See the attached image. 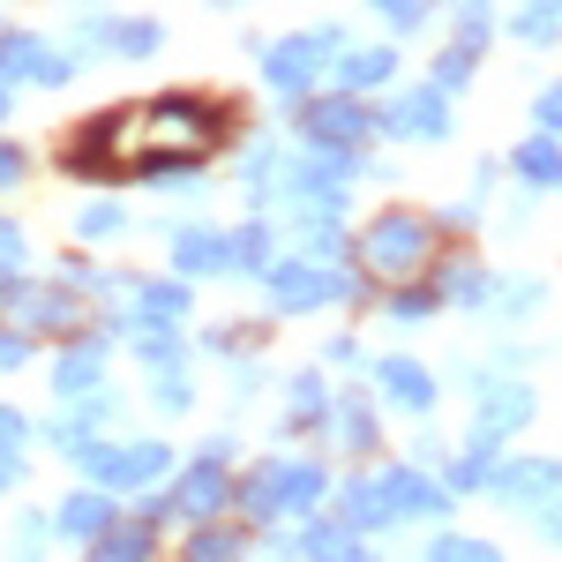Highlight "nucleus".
<instances>
[{"label":"nucleus","instance_id":"nucleus-21","mask_svg":"<svg viewBox=\"0 0 562 562\" xmlns=\"http://www.w3.org/2000/svg\"><path fill=\"white\" fill-rule=\"evenodd\" d=\"M225 262H240V270H270V233H262V225L233 233V240H225Z\"/></svg>","mask_w":562,"mask_h":562},{"label":"nucleus","instance_id":"nucleus-37","mask_svg":"<svg viewBox=\"0 0 562 562\" xmlns=\"http://www.w3.org/2000/svg\"><path fill=\"white\" fill-rule=\"evenodd\" d=\"M8 480H15V458H8V450H0V487H8Z\"/></svg>","mask_w":562,"mask_h":562},{"label":"nucleus","instance_id":"nucleus-23","mask_svg":"<svg viewBox=\"0 0 562 562\" xmlns=\"http://www.w3.org/2000/svg\"><path fill=\"white\" fill-rule=\"evenodd\" d=\"M135 307H143V323H173V315H188V293L180 285H150Z\"/></svg>","mask_w":562,"mask_h":562},{"label":"nucleus","instance_id":"nucleus-14","mask_svg":"<svg viewBox=\"0 0 562 562\" xmlns=\"http://www.w3.org/2000/svg\"><path fill=\"white\" fill-rule=\"evenodd\" d=\"M346 525H352V532H360V525H397V518H390L383 480H352V487H346Z\"/></svg>","mask_w":562,"mask_h":562},{"label":"nucleus","instance_id":"nucleus-10","mask_svg":"<svg viewBox=\"0 0 562 562\" xmlns=\"http://www.w3.org/2000/svg\"><path fill=\"white\" fill-rule=\"evenodd\" d=\"M383 495H390V518H413V510L442 518V495H435L420 473H390V480H383Z\"/></svg>","mask_w":562,"mask_h":562},{"label":"nucleus","instance_id":"nucleus-3","mask_svg":"<svg viewBox=\"0 0 562 562\" xmlns=\"http://www.w3.org/2000/svg\"><path fill=\"white\" fill-rule=\"evenodd\" d=\"M323 60H338V31H307V38H285L270 53V83L285 98H307V83L323 76Z\"/></svg>","mask_w":562,"mask_h":562},{"label":"nucleus","instance_id":"nucleus-20","mask_svg":"<svg viewBox=\"0 0 562 562\" xmlns=\"http://www.w3.org/2000/svg\"><path fill=\"white\" fill-rule=\"evenodd\" d=\"M338 68H346V83H352V90H375V83H390V68H397V60H390L383 45H375V53H346Z\"/></svg>","mask_w":562,"mask_h":562},{"label":"nucleus","instance_id":"nucleus-15","mask_svg":"<svg viewBox=\"0 0 562 562\" xmlns=\"http://www.w3.org/2000/svg\"><path fill=\"white\" fill-rule=\"evenodd\" d=\"M301 555H315V562H368V548L352 540V532H338V525H315L301 540Z\"/></svg>","mask_w":562,"mask_h":562},{"label":"nucleus","instance_id":"nucleus-11","mask_svg":"<svg viewBox=\"0 0 562 562\" xmlns=\"http://www.w3.org/2000/svg\"><path fill=\"white\" fill-rule=\"evenodd\" d=\"M525 413H532V397H525V390H495V397L480 405L473 435H480V442H495V435H510V428H518Z\"/></svg>","mask_w":562,"mask_h":562},{"label":"nucleus","instance_id":"nucleus-27","mask_svg":"<svg viewBox=\"0 0 562 562\" xmlns=\"http://www.w3.org/2000/svg\"><path fill=\"white\" fill-rule=\"evenodd\" d=\"M375 8H383L397 31H413V23H428V8H435V0H375Z\"/></svg>","mask_w":562,"mask_h":562},{"label":"nucleus","instance_id":"nucleus-28","mask_svg":"<svg viewBox=\"0 0 562 562\" xmlns=\"http://www.w3.org/2000/svg\"><path fill=\"white\" fill-rule=\"evenodd\" d=\"M105 233H121V211H113V203H90L83 211V240H105Z\"/></svg>","mask_w":562,"mask_h":562},{"label":"nucleus","instance_id":"nucleus-6","mask_svg":"<svg viewBox=\"0 0 562 562\" xmlns=\"http://www.w3.org/2000/svg\"><path fill=\"white\" fill-rule=\"evenodd\" d=\"M98 480H113V487H143V480L166 473V450L158 442H135V450H76Z\"/></svg>","mask_w":562,"mask_h":562},{"label":"nucleus","instance_id":"nucleus-18","mask_svg":"<svg viewBox=\"0 0 562 562\" xmlns=\"http://www.w3.org/2000/svg\"><path fill=\"white\" fill-rule=\"evenodd\" d=\"M518 180H540V188H548V180H562V150L548 143V135H532V143L518 150Z\"/></svg>","mask_w":562,"mask_h":562},{"label":"nucleus","instance_id":"nucleus-16","mask_svg":"<svg viewBox=\"0 0 562 562\" xmlns=\"http://www.w3.org/2000/svg\"><path fill=\"white\" fill-rule=\"evenodd\" d=\"M105 518H113V503H105V495H76V503L60 510V532H76V540H98V532H105Z\"/></svg>","mask_w":562,"mask_h":562},{"label":"nucleus","instance_id":"nucleus-30","mask_svg":"<svg viewBox=\"0 0 562 562\" xmlns=\"http://www.w3.org/2000/svg\"><path fill=\"white\" fill-rule=\"evenodd\" d=\"M23 360H31V346H23L15 330H0V368H23Z\"/></svg>","mask_w":562,"mask_h":562},{"label":"nucleus","instance_id":"nucleus-8","mask_svg":"<svg viewBox=\"0 0 562 562\" xmlns=\"http://www.w3.org/2000/svg\"><path fill=\"white\" fill-rule=\"evenodd\" d=\"M390 128H397V135H442V128H450L442 90H413V98H397V105H390Z\"/></svg>","mask_w":562,"mask_h":562},{"label":"nucleus","instance_id":"nucleus-38","mask_svg":"<svg viewBox=\"0 0 562 562\" xmlns=\"http://www.w3.org/2000/svg\"><path fill=\"white\" fill-rule=\"evenodd\" d=\"M0 113H8V83H0Z\"/></svg>","mask_w":562,"mask_h":562},{"label":"nucleus","instance_id":"nucleus-5","mask_svg":"<svg viewBox=\"0 0 562 562\" xmlns=\"http://www.w3.org/2000/svg\"><path fill=\"white\" fill-rule=\"evenodd\" d=\"M293 121H301L323 150H352V143L368 135V113H360L352 98H315V105H301V98H293Z\"/></svg>","mask_w":562,"mask_h":562},{"label":"nucleus","instance_id":"nucleus-9","mask_svg":"<svg viewBox=\"0 0 562 562\" xmlns=\"http://www.w3.org/2000/svg\"><path fill=\"white\" fill-rule=\"evenodd\" d=\"M375 375H383L390 405H405V413H428V405H435V375H428V368H413V360H383Z\"/></svg>","mask_w":562,"mask_h":562},{"label":"nucleus","instance_id":"nucleus-35","mask_svg":"<svg viewBox=\"0 0 562 562\" xmlns=\"http://www.w3.org/2000/svg\"><path fill=\"white\" fill-rule=\"evenodd\" d=\"M15 442H23V420H15V413H0V450H15Z\"/></svg>","mask_w":562,"mask_h":562},{"label":"nucleus","instance_id":"nucleus-12","mask_svg":"<svg viewBox=\"0 0 562 562\" xmlns=\"http://www.w3.org/2000/svg\"><path fill=\"white\" fill-rule=\"evenodd\" d=\"M555 487H562V473L548 465V458H532V465H510V473H503V495H510V503H540V495H555Z\"/></svg>","mask_w":562,"mask_h":562},{"label":"nucleus","instance_id":"nucleus-24","mask_svg":"<svg viewBox=\"0 0 562 562\" xmlns=\"http://www.w3.org/2000/svg\"><path fill=\"white\" fill-rule=\"evenodd\" d=\"M143 555H150V525H128V532H113L98 548V562H143Z\"/></svg>","mask_w":562,"mask_h":562},{"label":"nucleus","instance_id":"nucleus-2","mask_svg":"<svg viewBox=\"0 0 562 562\" xmlns=\"http://www.w3.org/2000/svg\"><path fill=\"white\" fill-rule=\"evenodd\" d=\"M352 278L330 270V262H270V301L278 307H323V301H346Z\"/></svg>","mask_w":562,"mask_h":562},{"label":"nucleus","instance_id":"nucleus-36","mask_svg":"<svg viewBox=\"0 0 562 562\" xmlns=\"http://www.w3.org/2000/svg\"><path fill=\"white\" fill-rule=\"evenodd\" d=\"M548 540H562V503H555V510H548Z\"/></svg>","mask_w":562,"mask_h":562},{"label":"nucleus","instance_id":"nucleus-33","mask_svg":"<svg viewBox=\"0 0 562 562\" xmlns=\"http://www.w3.org/2000/svg\"><path fill=\"white\" fill-rule=\"evenodd\" d=\"M435 307V293H397V315H405V323H413V315H428Z\"/></svg>","mask_w":562,"mask_h":562},{"label":"nucleus","instance_id":"nucleus-34","mask_svg":"<svg viewBox=\"0 0 562 562\" xmlns=\"http://www.w3.org/2000/svg\"><path fill=\"white\" fill-rule=\"evenodd\" d=\"M540 128H562V90H548V98H540Z\"/></svg>","mask_w":562,"mask_h":562},{"label":"nucleus","instance_id":"nucleus-26","mask_svg":"<svg viewBox=\"0 0 562 562\" xmlns=\"http://www.w3.org/2000/svg\"><path fill=\"white\" fill-rule=\"evenodd\" d=\"M442 293H450V301H480V293H487V278H480L473 262H450V285H442Z\"/></svg>","mask_w":562,"mask_h":562},{"label":"nucleus","instance_id":"nucleus-31","mask_svg":"<svg viewBox=\"0 0 562 562\" xmlns=\"http://www.w3.org/2000/svg\"><path fill=\"white\" fill-rule=\"evenodd\" d=\"M0 262H8V270L23 262V233H15V225H0Z\"/></svg>","mask_w":562,"mask_h":562},{"label":"nucleus","instance_id":"nucleus-22","mask_svg":"<svg viewBox=\"0 0 562 562\" xmlns=\"http://www.w3.org/2000/svg\"><path fill=\"white\" fill-rule=\"evenodd\" d=\"M0 76H38V38L8 31V38H0Z\"/></svg>","mask_w":562,"mask_h":562},{"label":"nucleus","instance_id":"nucleus-32","mask_svg":"<svg viewBox=\"0 0 562 562\" xmlns=\"http://www.w3.org/2000/svg\"><path fill=\"white\" fill-rule=\"evenodd\" d=\"M15 180H23V150H8V143H0V188H15Z\"/></svg>","mask_w":562,"mask_h":562},{"label":"nucleus","instance_id":"nucleus-19","mask_svg":"<svg viewBox=\"0 0 562 562\" xmlns=\"http://www.w3.org/2000/svg\"><path fill=\"white\" fill-rule=\"evenodd\" d=\"M555 23H562V0H532V8H518L510 31H518L525 45H548V38H555Z\"/></svg>","mask_w":562,"mask_h":562},{"label":"nucleus","instance_id":"nucleus-29","mask_svg":"<svg viewBox=\"0 0 562 562\" xmlns=\"http://www.w3.org/2000/svg\"><path fill=\"white\" fill-rule=\"evenodd\" d=\"M233 555H240V548H233L225 532H203V540L188 548V562H233Z\"/></svg>","mask_w":562,"mask_h":562},{"label":"nucleus","instance_id":"nucleus-4","mask_svg":"<svg viewBox=\"0 0 562 562\" xmlns=\"http://www.w3.org/2000/svg\"><path fill=\"white\" fill-rule=\"evenodd\" d=\"M428 256V225L420 217H383V225H368V240H360V262L368 270H413V262Z\"/></svg>","mask_w":562,"mask_h":562},{"label":"nucleus","instance_id":"nucleus-13","mask_svg":"<svg viewBox=\"0 0 562 562\" xmlns=\"http://www.w3.org/2000/svg\"><path fill=\"white\" fill-rule=\"evenodd\" d=\"M173 262L188 270V278H203V270H217V262H225V240L188 225V233H173Z\"/></svg>","mask_w":562,"mask_h":562},{"label":"nucleus","instance_id":"nucleus-17","mask_svg":"<svg viewBox=\"0 0 562 562\" xmlns=\"http://www.w3.org/2000/svg\"><path fill=\"white\" fill-rule=\"evenodd\" d=\"M98 360H105V346H76V352H60L53 383H60V390H90V383H98Z\"/></svg>","mask_w":562,"mask_h":562},{"label":"nucleus","instance_id":"nucleus-7","mask_svg":"<svg viewBox=\"0 0 562 562\" xmlns=\"http://www.w3.org/2000/svg\"><path fill=\"white\" fill-rule=\"evenodd\" d=\"M180 510H188V518H217V510H225V442L180 480Z\"/></svg>","mask_w":562,"mask_h":562},{"label":"nucleus","instance_id":"nucleus-1","mask_svg":"<svg viewBox=\"0 0 562 562\" xmlns=\"http://www.w3.org/2000/svg\"><path fill=\"white\" fill-rule=\"evenodd\" d=\"M143 135H150V158H203L217 135H225V113L217 105H203V98H158L150 113H143Z\"/></svg>","mask_w":562,"mask_h":562},{"label":"nucleus","instance_id":"nucleus-25","mask_svg":"<svg viewBox=\"0 0 562 562\" xmlns=\"http://www.w3.org/2000/svg\"><path fill=\"white\" fill-rule=\"evenodd\" d=\"M105 45H121V53H158V23H143V15H135V23H113Z\"/></svg>","mask_w":562,"mask_h":562}]
</instances>
